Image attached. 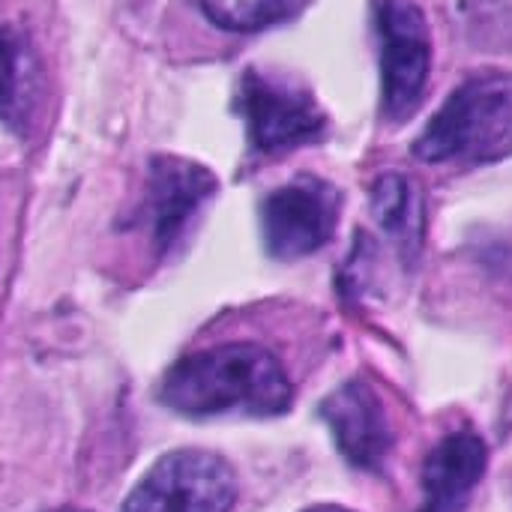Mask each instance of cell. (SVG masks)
Returning <instances> with one entry per match:
<instances>
[{
	"label": "cell",
	"mask_w": 512,
	"mask_h": 512,
	"mask_svg": "<svg viewBox=\"0 0 512 512\" xmlns=\"http://www.w3.org/2000/svg\"><path fill=\"white\" fill-rule=\"evenodd\" d=\"M291 396L285 366L252 342L195 351L174 363L159 384L162 405L186 417H276L291 408Z\"/></svg>",
	"instance_id": "1"
},
{
	"label": "cell",
	"mask_w": 512,
	"mask_h": 512,
	"mask_svg": "<svg viewBox=\"0 0 512 512\" xmlns=\"http://www.w3.org/2000/svg\"><path fill=\"white\" fill-rule=\"evenodd\" d=\"M512 153V72H477L459 84L414 141L423 162H492Z\"/></svg>",
	"instance_id": "2"
},
{
	"label": "cell",
	"mask_w": 512,
	"mask_h": 512,
	"mask_svg": "<svg viewBox=\"0 0 512 512\" xmlns=\"http://www.w3.org/2000/svg\"><path fill=\"white\" fill-rule=\"evenodd\" d=\"M234 501L237 477L222 456L177 450L144 474L120 512H231Z\"/></svg>",
	"instance_id": "3"
},
{
	"label": "cell",
	"mask_w": 512,
	"mask_h": 512,
	"mask_svg": "<svg viewBox=\"0 0 512 512\" xmlns=\"http://www.w3.org/2000/svg\"><path fill=\"white\" fill-rule=\"evenodd\" d=\"M375 21L381 36L384 111L402 123L417 111L429 84L432 36L426 12L414 0H378Z\"/></svg>",
	"instance_id": "4"
},
{
	"label": "cell",
	"mask_w": 512,
	"mask_h": 512,
	"mask_svg": "<svg viewBox=\"0 0 512 512\" xmlns=\"http://www.w3.org/2000/svg\"><path fill=\"white\" fill-rule=\"evenodd\" d=\"M237 108L246 120L252 147L261 153H285L312 144L327 129V117L306 87L258 69L243 75Z\"/></svg>",
	"instance_id": "5"
},
{
	"label": "cell",
	"mask_w": 512,
	"mask_h": 512,
	"mask_svg": "<svg viewBox=\"0 0 512 512\" xmlns=\"http://www.w3.org/2000/svg\"><path fill=\"white\" fill-rule=\"evenodd\" d=\"M342 195L321 177H297L273 189L261 204L264 246L279 261H297L330 243L339 225Z\"/></svg>",
	"instance_id": "6"
},
{
	"label": "cell",
	"mask_w": 512,
	"mask_h": 512,
	"mask_svg": "<svg viewBox=\"0 0 512 512\" xmlns=\"http://www.w3.org/2000/svg\"><path fill=\"white\" fill-rule=\"evenodd\" d=\"M216 195V177L189 159L156 156L150 162V183L144 198V216L150 222V234L159 252H171V246L186 234L192 216Z\"/></svg>",
	"instance_id": "7"
},
{
	"label": "cell",
	"mask_w": 512,
	"mask_h": 512,
	"mask_svg": "<svg viewBox=\"0 0 512 512\" xmlns=\"http://www.w3.org/2000/svg\"><path fill=\"white\" fill-rule=\"evenodd\" d=\"M321 417L333 432L339 453L360 471H381L393 450V429L378 393L366 381H348L333 390Z\"/></svg>",
	"instance_id": "8"
},
{
	"label": "cell",
	"mask_w": 512,
	"mask_h": 512,
	"mask_svg": "<svg viewBox=\"0 0 512 512\" xmlns=\"http://www.w3.org/2000/svg\"><path fill=\"white\" fill-rule=\"evenodd\" d=\"M489 450L474 429H459L435 444L420 471L423 504L417 512H465L486 474Z\"/></svg>",
	"instance_id": "9"
},
{
	"label": "cell",
	"mask_w": 512,
	"mask_h": 512,
	"mask_svg": "<svg viewBox=\"0 0 512 512\" xmlns=\"http://www.w3.org/2000/svg\"><path fill=\"white\" fill-rule=\"evenodd\" d=\"M39 99V63L18 27H0V123L24 132Z\"/></svg>",
	"instance_id": "10"
},
{
	"label": "cell",
	"mask_w": 512,
	"mask_h": 512,
	"mask_svg": "<svg viewBox=\"0 0 512 512\" xmlns=\"http://www.w3.org/2000/svg\"><path fill=\"white\" fill-rule=\"evenodd\" d=\"M372 213L399 246V255L414 264L423 243V204L417 189L402 174L381 177L372 189Z\"/></svg>",
	"instance_id": "11"
},
{
	"label": "cell",
	"mask_w": 512,
	"mask_h": 512,
	"mask_svg": "<svg viewBox=\"0 0 512 512\" xmlns=\"http://www.w3.org/2000/svg\"><path fill=\"white\" fill-rule=\"evenodd\" d=\"M201 12L222 30L258 33L297 18L309 0H198Z\"/></svg>",
	"instance_id": "12"
},
{
	"label": "cell",
	"mask_w": 512,
	"mask_h": 512,
	"mask_svg": "<svg viewBox=\"0 0 512 512\" xmlns=\"http://www.w3.org/2000/svg\"><path fill=\"white\" fill-rule=\"evenodd\" d=\"M303 512H351V510L336 507V504H321V507H312V510H303Z\"/></svg>",
	"instance_id": "13"
},
{
	"label": "cell",
	"mask_w": 512,
	"mask_h": 512,
	"mask_svg": "<svg viewBox=\"0 0 512 512\" xmlns=\"http://www.w3.org/2000/svg\"><path fill=\"white\" fill-rule=\"evenodd\" d=\"M57 512H87V510H57Z\"/></svg>",
	"instance_id": "14"
}]
</instances>
